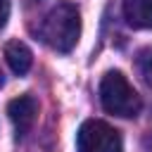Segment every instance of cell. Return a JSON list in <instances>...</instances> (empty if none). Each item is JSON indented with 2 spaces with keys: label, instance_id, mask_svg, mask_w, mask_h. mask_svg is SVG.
<instances>
[{
  "label": "cell",
  "instance_id": "cell-1",
  "mask_svg": "<svg viewBox=\"0 0 152 152\" xmlns=\"http://www.w3.org/2000/svg\"><path fill=\"white\" fill-rule=\"evenodd\" d=\"M38 36L55 52H71L81 36V14H78L76 5H71V2L55 5L43 17V21L38 26Z\"/></svg>",
  "mask_w": 152,
  "mask_h": 152
},
{
  "label": "cell",
  "instance_id": "cell-5",
  "mask_svg": "<svg viewBox=\"0 0 152 152\" xmlns=\"http://www.w3.org/2000/svg\"><path fill=\"white\" fill-rule=\"evenodd\" d=\"M124 17L133 28H152V0H124Z\"/></svg>",
  "mask_w": 152,
  "mask_h": 152
},
{
  "label": "cell",
  "instance_id": "cell-3",
  "mask_svg": "<svg viewBox=\"0 0 152 152\" xmlns=\"http://www.w3.org/2000/svg\"><path fill=\"white\" fill-rule=\"evenodd\" d=\"M76 150L78 152H124V140L116 128L100 119L83 121L76 133Z\"/></svg>",
  "mask_w": 152,
  "mask_h": 152
},
{
  "label": "cell",
  "instance_id": "cell-8",
  "mask_svg": "<svg viewBox=\"0 0 152 152\" xmlns=\"http://www.w3.org/2000/svg\"><path fill=\"white\" fill-rule=\"evenodd\" d=\"M7 17H10V0H0V28L5 26Z\"/></svg>",
  "mask_w": 152,
  "mask_h": 152
},
{
  "label": "cell",
  "instance_id": "cell-6",
  "mask_svg": "<svg viewBox=\"0 0 152 152\" xmlns=\"http://www.w3.org/2000/svg\"><path fill=\"white\" fill-rule=\"evenodd\" d=\"M5 59H7L10 69H12L17 76H24V74L31 69V64H33L31 50H28L24 43H19V40H12V43L5 45Z\"/></svg>",
  "mask_w": 152,
  "mask_h": 152
},
{
  "label": "cell",
  "instance_id": "cell-2",
  "mask_svg": "<svg viewBox=\"0 0 152 152\" xmlns=\"http://www.w3.org/2000/svg\"><path fill=\"white\" fill-rule=\"evenodd\" d=\"M100 102L102 107L114 116H138L142 109L140 95L133 90V86L126 81L121 71H107L100 81Z\"/></svg>",
  "mask_w": 152,
  "mask_h": 152
},
{
  "label": "cell",
  "instance_id": "cell-7",
  "mask_svg": "<svg viewBox=\"0 0 152 152\" xmlns=\"http://www.w3.org/2000/svg\"><path fill=\"white\" fill-rule=\"evenodd\" d=\"M135 69L147 86H152V48H142L135 55Z\"/></svg>",
  "mask_w": 152,
  "mask_h": 152
},
{
  "label": "cell",
  "instance_id": "cell-4",
  "mask_svg": "<svg viewBox=\"0 0 152 152\" xmlns=\"http://www.w3.org/2000/svg\"><path fill=\"white\" fill-rule=\"evenodd\" d=\"M7 114H10V121H12V126H14L17 138H26L28 131L33 128V124H36L38 102H36L31 95H19V97L10 100Z\"/></svg>",
  "mask_w": 152,
  "mask_h": 152
}]
</instances>
